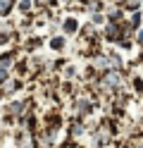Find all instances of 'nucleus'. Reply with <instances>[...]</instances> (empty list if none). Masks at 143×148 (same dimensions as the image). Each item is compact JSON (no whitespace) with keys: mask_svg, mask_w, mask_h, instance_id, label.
Segmentation results:
<instances>
[{"mask_svg":"<svg viewBox=\"0 0 143 148\" xmlns=\"http://www.w3.org/2000/svg\"><path fill=\"white\" fill-rule=\"evenodd\" d=\"M10 7H12V0H0V14H5Z\"/></svg>","mask_w":143,"mask_h":148,"instance_id":"f257e3e1","label":"nucleus"},{"mask_svg":"<svg viewBox=\"0 0 143 148\" xmlns=\"http://www.w3.org/2000/svg\"><path fill=\"white\" fill-rule=\"evenodd\" d=\"M64 29H67V31H74V29H76V22H74V19H69V22L64 24Z\"/></svg>","mask_w":143,"mask_h":148,"instance_id":"f03ea898","label":"nucleus"},{"mask_svg":"<svg viewBox=\"0 0 143 148\" xmlns=\"http://www.w3.org/2000/svg\"><path fill=\"white\" fill-rule=\"evenodd\" d=\"M5 79H7V72H5V67H0V84H3Z\"/></svg>","mask_w":143,"mask_h":148,"instance_id":"7ed1b4c3","label":"nucleus"},{"mask_svg":"<svg viewBox=\"0 0 143 148\" xmlns=\"http://www.w3.org/2000/svg\"><path fill=\"white\" fill-rule=\"evenodd\" d=\"M53 48H62V38H55L53 41Z\"/></svg>","mask_w":143,"mask_h":148,"instance_id":"20e7f679","label":"nucleus"}]
</instances>
